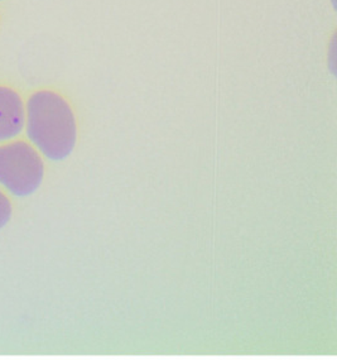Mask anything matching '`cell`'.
I'll return each mask as SVG.
<instances>
[{
	"label": "cell",
	"mask_w": 337,
	"mask_h": 360,
	"mask_svg": "<svg viewBox=\"0 0 337 360\" xmlns=\"http://www.w3.org/2000/svg\"><path fill=\"white\" fill-rule=\"evenodd\" d=\"M44 174V162L29 144L0 146V185L14 196L25 198L36 193Z\"/></svg>",
	"instance_id": "7a4b0ae2"
},
{
	"label": "cell",
	"mask_w": 337,
	"mask_h": 360,
	"mask_svg": "<svg viewBox=\"0 0 337 360\" xmlns=\"http://www.w3.org/2000/svg\"><path fill=\"white\" fill-rule=\"evenodd\" d=\"M27 136L48 160L62 161L75 148L77 125L69 103L53 91H38L27 103Z\"/></svg>",
	"instance_id": "6da1fadb"
},
{
	"label": "cell",
	"mask_w": 337,
	"mask_h": 360,
	"mask_svg": "<svg viewBox=\"0 0 337 360\" xmlns=\"http://www.w3.org/2000/svg\"><path fill=\"white\" fill-rule=\"evenodd\" d=\"M25 123V105L20 96L11 87L0 86V142L17 137Z\"/></svg>",
	"instance_id": "3957f363"
},
{
	"label": "cell",
	"mask_w": 337,
	"mask_h": 360,
	"mask_svg": "<svg viewBox=\"0 0 337 360\" xmlns=\"http://www.w3.org/2000/svg\"><path fill=\"white\" fill-rule=\"evenodd\" d=\"M12 217V205L6 195L0 191V229L4 228Z\"/></svg>",
	"instance_id": "277c9868"
},
{
	"label": "cell",
	"mask_w": 337,
	"mask_h": 360,
	"mask_svg": "<svg viewBox=\"0 0 337 360\" xmlns=\"http://www.w3.org/2000/svg\"><path fill=\"white\" fill-rule=\"evenodd\" d=\"M0 1H1V0H0Z\"/></svg>",
	"instance_id": "5b68a950"
}]
</instances>
